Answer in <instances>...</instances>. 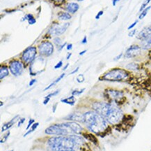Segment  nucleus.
<instances>
[{
  "instance_id": "17",
  "label": "nucleus",
  "mask_w": 151,
  "mask_h": 151,
  "mask_svg": "<svg viewBox=\"0 0 151 151\" xmlns=\"http://www.w3.org/2000/svg\"><path fill=\"white\" fill-rule=\"evenodd\" d=\"M141 48L144 50H148V49L151 48V36L146 40L142 41Z\"/></svg>"
},
{
  "instance_id": "20",
  "label": "nucleus",
  "mask_w": 151,
  "mask_h": 151,
  "mask_svg": "<svg viewBox=\"0 0 151 151\" xmlns=\"http://www.w3.org/2000/svg\"><path fill=\"white\" fill-rule=\"evenodd\" d=\"M64 76H65V73H62L61 75L60 76L59 78H57V79H56V80H55L54 81V82H52L50 85H48L47 87H45V88L44 89V91H46V90H47L48 89H50L51 87H52V86H54V85H55L57 84V83H59V81H60V80H61L62 78H64Z\"/></svg>"
},
{
  "instance_id": "8",
  "label": "nucleus",
  "mask_w": 151,
  "mask_h": 151,
  "mask_svg": "<svg viewBox=\"0 0 151 151\" xmlns=\"http://www.w3.org/2000/svg\"><path fill=\"white\" fill-rule=\"evenodd\" d=\"M38 51L40 55L49 57L54 52L53 44L49 41H44L38 46Z\"/></svg>"
},
{
  "instance_id": "1",
  "label": "nucleus",
  "mask_w": 151,
  "mask_h": 151,
  "mask_svg": "<svg viewBox=\"0 0 151 151\" xmlns=\"http://www.w3.org/2000/svg\"><path fill=\"white\" fill-rule=\"evenodd\" d=\"M84 143V139L76 134L58 136L50 139L47 145L52 151H76Z\"/></svg>"
},
{
  "instance_id": "14",
  "label": "nucleus",
  "mask_w": 151,
  "mask_h": 151,
  "mask_svg": "<svg viewBox=\"0 0 151 151\" xmlns=\"http://www.w3.org/2000/svg\"><path fill=\"white\" fill-rule=\"evenodd\" d=\"M79 8V6L78 4L73 2L68 4L66 7V10H67L69 13H70V14H74V13H76V12L78 11Z\"/></svg>"
},
{
  "instance_id": "9",
  "label": "nucleus",
  "mask_w": 151,
  "mask_h": 151,
  "mask_svg": "<svg viewBox=\"0 0 151 151\" xmlns=\"http://www.w3.org/2000/svg\"><path fill=\"white\" fill-rule=\"evenodd\" d=\"M9 69L13 76H19L23 72V65L18 60H13L9 64Z\"/></svg>"
},
{
  "instance_id": "46",
  "label": "nucleus",
  "mask_w": 151,
  "mask_h": 151,
  "mask_svg": "<svg viewBox=\"0 0 151 151\" xmlns=\"http://www.w3.org/2000/svg\"><path fill=\"white\" fill-rule=\"evenodd\" d=\"M118 2H119V0H113V2H112V3H113V6H116Z\"/></svg>"
},
{
  "instance_id": "35",
  "label": "nucleus",
  "mask_w": 151,
  "mask_h": 151,
  "mask_svg": "<svg viewBox=\"0 0 151 151\" xmlns=\"http://www.w3.org/2000/svg\"><path fill=\"white\" fill-rule=\"evenodd\" d=\"M137 23H138V20H135V22H134L133 23H132V24H130L129 27H128V28H127V29H132V28H133V27H134V26H135L136 24H137Z\"/></svg>"
},
{
  "instance_id": "21",
  "label": "nucleus",
  "mask_w": 151,
  "mask_h": 151,
  "mask_svg": "<svg viewBox=\"0 0 151 151\" xmlns=\"http://www.w3.org/2000/svg\"><path fill=\"white\" fill-rule=\"evenodd\" d=\"M24 19L28 20V22L29 24H33L36 23V19L33 16V15L31 14H26V16H24Z\"/></svg>"
},
{
  "instance_id": "28",
  "label": "nucleus",
  "mask_w": 151,
  "mask_h": 151,
  "mask_svg": "<svg viewBox=\"0 0 151 151\" xmlns=\"http://www.w3.org/2000/svg\"><path fill=\"white\" fill-rule=\"evenodd\" d=\"M9 135H10V131H8L4 136V137L2 138V139H1V143H3L6 142V141L8 139V138H9Z\"/></svg>"
},
{
  "instance_id": "47",
  "label": "nucleus",
  "mask_w": 151,
  "mask_h": 151,
  "mask_svg": "<svg viewBox=\"0 0 151 151\" xmlns=\"http://www.w3.org/2000/svg\"><path fill=\"white\" fill-rule=\"evenodd\" d=\"M86 50H85V51H84L82 52H80V53H79V55H83L84 54L86 53Z\"/></svg>"
},
{
  "instance_id": "6",
  "label": "nucleus",
  "mask_w": 151,
  "mask_h": 151,
  "mask_svg": "<svg viewBox=\"0 0 151 151\" xmlns=\"http://www.w3.org/2000/svg\"><path fill=\"white\" fill-rule=\"evenodd\" d=\"M111 106H112V104H109V103L95 102L94 104H93L92 108L94 111L97 112L98 114L105 118L109 111Z\"/></svg>"
},
{
  "instance_id": "16",
  "label": "nucleus",
  "mask_w": 151,
  "mask_h": 151,
  "mask_svg": "<svg viewBox=\"0 0 151 151\" xmlns=\"http://www.w3.org/2000/svg\"><path fill=\"white\" fill-rule=\"evenodd\" d=\"M9 69L6 66H2L0 68V79L2 80L6 76L9 75Z\"/></svg>"
},
{
  "instance_id": "24",
  "label": "nucleus",
  "mask_w": 151,
  "mask_h": 151,
  "mask_svg": "<svg viewBox=\"0 0 151 151\" xmlns=\"http://www.w3.org/2000/svg\"><path fill=\"white\" fill-rule=\"evenodd\" d=\"M84 136H85L86 139H87L88 140L91 141H92V142H93L94 143H97V139L94 136L92 135V134H84Z\"/></svg>"
},
{
  "instance_id": "27",
  "label": "nucleus",
  "mask_w": 151,
  "mask_h": 151,
  "mask_svg": "<svg viewBox=\"0 0 151 151\" xmlns=\"http://www.w3.org/2000/svg\"><path fill=\"white\" fill-rule=\"evenodd\" d=\"M84 90H85L84 88H83L82 90H74V91L72 92V95L73 96H75V95L78 96V95H81V94L84 91Z\"/></svg>"
},
{
  "instance_id": "25",
  "label": "nucleus",
  "mask_w": 151,
  "mask_h": 151,
  "mask_svg": "<svg viewBox=\"0 0 151 151\" xmlns=\"http://www.w3.org/2000/svg\"><path fill=\"white\" fill-rule=\"evenodd\" d=\"M150 8H151V7H146V9H145L144 10L141 12V14H140V16H139V20H141V19H143V18H144L145 16L147 15V14H148V11H149V9H150Z\"/></svg>"
},
{
  "instance_id": "33",
  "label": "nucleus",
  "mask_w": 151,
  "mask_h": 151,
  "mask_svg": "<svg viewBox=\"0 0 151 151\" xmlns=\"http://www.w3.org/2000/svg\"><path fill=\"white\" fill-rule=\"evenodd\" d=\"M62 66H63V62H62V61H60V62H59L58 63H57V65H55L54 69H59V68H61Z\"/></svg>"
},
{
  "instance_id": "22",
  "label": "nucleus",
  "mask_w": 151,
  "mask_h": 151,
  "mask_svg": "<svg viewBox=\"0 0 151 151\" xmlns=\"http://www.w3.org/2000/svg\"><path fill=\"white\" fill-rule=\"evenodd\" d=\"M126 68L129 70H132V71H136L139 69V65L134 62H132V63L127 65Z\"/></svg>"
},
{
  "instance_id": "29",
  "label": "nucleus",
  "mask_w": 151,
  "mask_h": 151,
  "mask_svg": "<svg viewBox=\"0 0 151 151\" xmlns=\"http://www.w3.org/2000/svg\"><path fill=\"white\" fill-rule=\"evenodd\" d=\"M77 81L79 83L84 82V77L83 74H79L77 77Z\"/></svg>"
},
{
  "instance_id": "45",
  "label": "nucleus",
  "mask_w": 151,
  "mask_h": 151,
  "mask_svg": "<svg viewBox=\"0 0 151 151\" xmlns=\"http://www.w3.org/2000/svg\"><path fill=\"white\" fill-rule=\"evenodd\" d=\"M57 104H55L54 106H53V113H55V111H56V109H57Z\"/></svg>"
},
{
  "instance_id": "3",
  "label": "nucleus",
  "mask_w": 151,
  "mask_h": 151,
  "mask_svg": "<svg viewBox=\"0 0 151 151\" xmlns=\"http://www.w3.org/2000/svg\"><path fill=\"white\" fill-rule=\"evenodd\" d=\"M82 127L76 122H68L51 125L45 129V134L48 135L69 136L80 134Z\"/></svg>"
},
{
  "instance_id": "51",
  "label": "nucleus",
  "mask_w": 151,
  "mask_h": 151,
  "mask_svg": "<svg viewBox=\"0 0 151 151\" xmlns=\"http://www.w3.org/2000/svg\"><path fill=\"white\" fill-rule=\"evenodd\" d=\"M77 1H79V2H81V1H83V0H77Z\"/></svg>"
},
{
  "instance_id": "43",
  "label": "nucleus",
  "mask_w": 151,
  "mask_h": 151,
  "mask_svg": "<svg viewBox=\"0 0 151 151\" xmlns=\"http://www.w3.org/2000/svg\"><path fill=\"white\" fill-rule=\"evenodd\" d=\"M79 67H77L76 69H74V71H72L71 73H70V74H74V73H75L76 72H77L78 71V70H79Z\"/></svg>"
},
{
  "instance_id": "31",
  "label": "nucleus",
  "mask_w": 151,
  "mask_h": 151,
  "mask_svg": "<svg viewBox=\"0 0 151 151\" xmlns=\"http://www.w3.org/2000/svg\"><path fill=\"white\" fill-rule=\"evenodd\" d=\"M34 123V120L33 119H30V120H29L28 124H27V127L26 128V130H29V129L30 128V127H31L33 124Z\"/></svg>"
},
{
  "instance_id": "38",
  "label": "nucleus",
  "mask_w": 151,
  "mask_h": 151,
  "mask_svg": "<svg viewBox=\"0 0 151 151\" xmlns=\"http://www.w3.org/2000/svg\"><path fill=\"white\" fill-rule=\"evenodd\" d=\"M50 98L45 97V100H44V102H43V104L46 105L47 104V103L49 102V101H50Z\"/></svg>"
},
{
  "instance_id": "49",
  "label": "nucleus",
  "mask_w": 151,
  "mask_h": 151,
  "mask_svg": "<svg viewBox=\"0 0 151 151\" xmlns=\"http://www.w3.org/2000/svg\"><path fill=\"white\" fill-rule=\"evenodd\" d=\"M68 66H69V64H68H68H67V65H66V67H64V69H63V70H64V71H65V70H66V69H67V68H68Z\"/></svg>"
},
{
  "instance_id": "52",
  "label": "nucleus",
  "mask_w": 151,
  "mask_h": 151,
  "mask_svg": "<svg viewBox=\"0 0 151 151\" xmlns=\"http://www.w3.org/2000/svg\"><path fill=\"white\" fill-rule=\"evenodd\" d=\"M10 151H14V150H10Z\"/></svg>"
},
{
  "instance_id": "26",
  "label": "nucleus",
  "mask_w": 151,
  "mask_h": 151,
  "mask_svg": "<svg viewBox=\"0 0 151 151\" xmlns=\"http://www.w3.org/2000/svg\"><path fill=\"white\" fill-rule=\"evenodd\" d=\"M150 1H151V0H146L143 3L142 5H141V7L139 11H140V12H142V11H143V10H144V9H146V8L147 5L148 4Z\"/></svg>"
},
{
  "instance_id": "15",
  "label": "nucleus",
  "mask_w": 151,
  "mask_h": 151,
  "mask_svg": "<svg viewBox=\"0 0 151 151\" xmlns=\"http://www.w3.org/2000/svg\"><path fill=\"white\" fill-rule=\"evenodd\" d=\"M18 118H19V116H16V117H14L12 120H10L9 122H6V124H4V125L2 126V131L3 132V131H6V130L10 129V128L13 126V124H15V122H16L18 119H19Z\"/></svg>"
},
{
  "instance_id": "37",
  "label": "nucleus",
  "mask_w": 151,
  "mask_h": 151,
  "mask_svg": "<svg viewBox=\"0 0 151 151\" xmlns=\"http://www.w3.org/2000/svg\"><path fill=\"white\" fill-rule=\"evenodd\" d=\"M24 121H25V119H24V118H20V122H19V123H18V127H20V125H21V124H23V123H24Z\"/></svg>"
},
{
  "instance_id": "42",
  "label": "nucleus",
  "mask_w": 151,
  "mask_h": 151,
  "mask_svg": "<svg viewBox=\"0 0 151 151\" xmlns=\"http://www.w3.org/2000/svg\"><path fill=\"white\" fill-rule=\"evenodd\" d=\"M72 48V43H70V44H68V46H67V50L68 51H70V50H71Z\"/></svg>"
},
{
  "instance_id": "10",
  "label": "nucleus",
  "mask_w": 151,
  "mask_h": 151,
  "mask_svg": "<svg viewBox=\"0 0 151 151\" xmlns=\"http://www.w3.org/2000/svg\"><path fill=\"white\" fill-rule=\"evenodd\" d=\"M69 25H70L69 22H66V23H64L62 24L53 26L49 30V33L52 35H61L66 31V29H68Z\"/></svg>"
},
{
  "instance_id": "30",
  "label": "nucleus",
  "mask_w": 151,
  "mask_h": 151,
  "mask_svg": "<svg viewBox=\"0 0 151 151\" xmlns=\"http://www.w3.org/2000/svg\"><path fill=\"white\" fill-rule=\"evenodd\" d=\"M54 43L56 45H57V46H61V39L59 37L54 38Z\"/></svg>"
},
{
  "instance_id": "4",
  "label": "nucleus",
  "mask_w": 151,
  "mask_h": 151,
  "mask_svg": "<svg viewBox=\"0 0 151 151\" xmlns=\"http://www.w3.org/2000/svg\"><path fill=\"white\" fill-rule=\"evenodd\" d=\"M128 73L122 69H114L108 71L102 76L103 80L109 81H120L128 78Z\"/></svg>"
},
{
  "instance_id": "32",
  "label": "nucleus",
  "mask_w": 151,
  "mask_h": 151,
  "mask_svg": "<svg viewBox=\"0 0 151 151\" xmlns=\"http://www.w3.org/2000/svg\"><path fill=\"white\" fill-rule=\"evenodd\" d=\"M59 90H57V91L54 92H52V93L49 94L48 95L46 96V97H49V98H50L51 97H53V96H56V95H58V94H59Z\"/></svg>"
},
{
  "instance_id": "18",
  "label": "nucleus",
  "mask_w": 151,
  "mask_h": 151,
  "mask_svg": "<svg viewBox=\"0 0 151 151\" xmlns=\"http://www.w3.org/2000/svg\"><path fill=\"white\" fill-rule=\"evenodd\" d=\"M75 102H76V99H75V98H74L73 95L71 96V97H69L68 98H66V99H61V102L69 104L70 106H73Z\"/></svg>"
},
{
  "instance_id": "44",
  "label": "nucleus",
  "mask_w": 151,
  "mask_h": 151,
  "mask_svg": "<svg viewBox=\"0 0 151 151\" xmlns=\"http://www.w3.org/2000/svg\"><path fill=\"white\" fill-rule=\"evenodd\" d=\"M66 45V43H64V44H63V45H61V46H60V47H59V51H61L62 49L64 48V47Z\"/></svg>"
},
{
  "instance_id": "36",
  "label": "nucleus",
  "mask_w": 151,
  "mask_h": 151,
  "mask_svg": "<svg viewBox=\"0 0 151 151\" xmlns=\"http://www.w3.org/2000/svg\"><path fill=\"white\" fill-rule=\"evenodd\" d=\"M136 29H133V30H132V31H130L129 32L128 36H129V37H132V36L136 34Z\"/></svg>"
},
{
  "instance_id": "39",
  "label": "nucleus",
  "mask_w": 151,
  "mask_h": 151,
  "mask_svg": "<svg viewBox=\"0 0 151 151\" xmlns=\"http://www.w3.org/2000/svg\"><path fill=\"white\" fill-rule=\"evenodd\" d=\"M81 43H83V44H86V43H87V38L86 36H84L83 39V40L81 41Z\"/></svg>"
},
{
  "instance_id": "12",
  "label": "nucleus",
  "mask_w": 151,
  "mask_h": 151,
  "mask_svg": "<svg viewBox=\"0 0 151 151\" xmlns=\"http://www.w3.org/2000/svg\"><path fill=\"white\" fill-rule=\"evenodd\" d=\"M141 53V48L137 45H132L125 51V57L127 58H135Z\"/></svg>"
},
{
  "instance_id": "13",
  "label": "nucleus",
  "mask_w": 151,
  "mask_h": 151,
  "mask_svg": "<svg viewBox=\"0 0 151 151\" xmlns=\"http://www.w3.org/2000/svg\"><path fill=\"white\" fill-rule=\"evenodd\" d=\"M151 36V27H145L139 33L136 38L139 40L144 41Z\"/></svg>"
},
{
  "instance_id": "48",
  "label": "nucleus",
  "mask_w": 151,
  "mask_h": 151,
  "mask_svg": "<svg viewBox=\"0 0 151 151\" xmlns=\"http://www.w3.org/2000/svg\"><path fill=\"white\" fill-rule=\"evenodd\" d=\"M71 55H72V53H68V56H67V60H69L70 57H71Z\"/></svg>"
},
{
  "instance_id": "34",
  "label": "nucleus",
  "mask_w": 151,
  "mask_h": 151,
  "mask_svg": "<svg viewBox=\"0 0 151 151\" xmlns=\"http://www.w3.org/2000/svg\"><path fill=\"white\" fill-rule=\"evenodd\" d=\"M103 14H104V12H103V11H99L98 14H97L96 16H95V19H96V20H98V19H100V18L101 16H102Z\"/></svg>"
},
{
  "instance_id": "19",
  "label": "nucleus",
  "mask_w": 151,
  "mask_h": 151,
  "mask_svg": "<svg viewBox=\"0 0 151 151\" xmlns=\"http://www.w3.org/2000/svg\"><path fill=\"white\" fill-rule=\"evenodd\" d=\"M58 18L61 20H68L71 19V16L68 13L65 12H59L58 14Z\"/></svg>"
},
{
  "instance_id": "41",
  "label": "nucleus",
  "mask_w": 151,
  "mask_h": 151,
  "mask_svg": "<svg viewBox=\"0 0 151 151\" xmlns=\"http://www.w3.org/2000/svg\"><path fill=\"white\" fill-rule=\"evenodd\" d=\"M122 55H123V53H120V55H118L117 56V57H116V58H114V60H118L120 58H121V57H122Z\"/></svg>"
},
{
  "instance_id": "7",
  "label": "nucleus",
  "mask_w": 151,
  "mask_h": 151,
  "mask_svg": "<svg viewBox=\"0 0 151 151\" xmlns=\"http://www.w3.org/2000/svg\"><path fill=\"white\" fill-rule=\"evenodd\" d=\"M36 54H37L36 48V47H29L23 52L22 55V61L26 64L31 63L35 60Z\"/></svg>"
},
{
  "instance_id": "5",
  "label": "nucleus",
  "mask_w": 151,
  "mask_h": 151,
  "mask_svg": "<svg viewBox=\"0 0 151 151\" xmlns=\"http://www.w3.org/2000/svg\"><path fill=\"white\" fill-rule=\"evenodd\" d=\"M123 113L119 107L116 105L112 104L105 119L109 123L112 124H118L123 120Z\"/></svg>"
},
{
  "instance_id": "50",
  "label": "nucleus",
  "mask_w": 151,
  "mask_h": 151,
  "mask_svg": "<svg viewBox=\"0 0 151 151\" xmlns=\"http://www.w3.org/2000/svg\"><path fill=\"white\" fill-rule=\"evenodd\" d=\"M3 106V103H2V102H1V106Z\"/></svg>"
},
{
  "instance_id": "2",
  "label": "nucleus",
  "mask_w": 151,
  "mask_h": 151,
  "mask_svg": "<svg viewBox=\"0 0 151 151\" xmlns=\"http://www.w3.org/2000/svg\"><path fill=\"white\" fill-rule=\"evenodd\" d=\"M82 122L91 131L95 134L102 133L108 127V122L106 119L94 111L84 113Z\"/></svg>"
},
{
  "instance_id": "40",
  "label": "nucleus",
  "mask_w": 151,
  "mask_h": 151,
  "mask_svg": "<svg viewBox=\"0 0 151 151\" xmlns=\"http://www.w3.org/2000/svg\"><path fill=\"white\" fill-rule=\"evenodd\" d=\"M36 82V79H32V80L29 82V86H31V85H33Z\"/></svg>"
},
{
  "instance_id": "11",
  "label": "nucleus",
  "mask_w": 151,
  "mask_h": 151,
  "mask_svg": "<svg viewBox=\"0 0 151 151\" xmlns=\"http://www.w3.org/2000/svg\"><path fill=\"white\" fill-rule=\"evenodd\" d=\"M106 95L109 99L116 103L118 102L123 97V92L119 90H107L106 92Z\"/></svg>"
},
{
  "instance_id": "23",
  "label": "nucleus",
  "mask_w": 151,
  "mask_h": 151,
  "mask_svg": "<svg viewBox=\"0 0 151 151\" xmlns=\"http://www.w3.org/2000/svg\"><path fill=\"white\" fill-rule=\"evenodd\" d=\"M38 125H39V123H38V122H34L33 124V125H32L31 127V128H30V130H28V131H27L26 133L24 134V137H25L26 136L28 135V134H31V132H33V131H35V129L37 128Z\"/></svg>"
}]
</instances>
